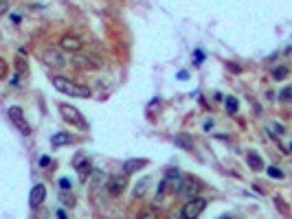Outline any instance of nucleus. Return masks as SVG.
I'll list each match as a JSON object with an SVG mask.
<instances>
[{"label":"nucleus","mask_w":292,"mask_h":219,"mask_svg":"<svg viewBox=\"0 0 292 219\" xmlns=\"http://www.w3.org/2000/svg\"><path fill=\"white\" fill-rule=\"evenodd\" d=\"M7 9H9V2L2 0V2H0V13H7Z\"/></svg>","instance_id":"nucleus-26"},{"label":"nucleus","mask_w":292,"mask_h":219,"mask_svg":"<svg viewBox=\"0 0 292 219\" xmlns=\"http://www.w3.org/2000/svg\"><path fill=\"white\" fill-rule=\"evenodd\" d=\"M11 22H14V24H20V22H22L20 13H11Z\"/></svg>","instance_id":"nucleus-25"},{"label":"nucleus","mask_w":292,"mask_h":219,"mask_svg":"<svg viewBox=\"0 0 292 219\" xmlns=\"http://www.w3.org/2000/svg\"><path fill=\"white\" fill-rule=\"evenodd\" d=\"M204 59V53L202 51H195V61H198V64H200V61H202Z\"/></svg>","instance_id":"nucleus-29"},{"label":"nucleus","mask_w":292,"mask_h":219,"mask_svg":"<svg viewBox=\"0 0 292 219\" xmlns=\"http://www.w3.org/2000/svg\"><path fill=\"white\" fill-rule=\"evenodd\" d=\"M145 164H147L145 158H132V160L123 162V173H125V175H130V173H134V171L143 169Z\"/></svg>","instance_id":"nucleus-12"},{"label":"nucleus","mask_w":292,"mask_h":219,"mask_svg":"<svg viewBox=\"0 0 292 219\" xmlns=\"http://www.w3.org/2000/svg\"><path fill=\"white\" fill-rule=\"evenodd\" d=\"M7 116H9V121L14 123V125L18 127V129L22 131V134H31V127H29L27 118H24L22 108H18V105H14V108H9V110H7Z\"/></svg>","instance_id":"nucleus-6"},{"label":"nucleus","mask_w":292,"mask_h":219,"mask_svg":"<svg viewBox=\"0 0 292 219\" xmlns=\"http://www.w3.org/2000/svg\"><path fill=\"white\" fill-rule=\"evenodd\" d=\"M211 127H213V121H207V123H204V131H209Z\"/></svg>","instance_id":"nucleus-30"},{"label":"nucleus","mask_w":292,"mask_h":219,"mask_svg":"<svg viewBox=\"0 0 292 219\" xmlns=\"http://www.w3.org/2000/svg\"><path fill=\"white\" fill-rule=\"evenodd\" d=\"M224 105H226V110H229L231 114H235V112H237V108H239V103H237V99H235V96H226Z\"/></svg>","instance_id":"nucleus-18"},{"label":"nucleus","mask_w":292,"mask_h":219,"mask_svg":"<svg viewBox=\"0 0 292 219\" xmlns=\"http://www.w3.org/2000/svg\"><path fill=\"white\" fill-rule=\"evenodd\" d=\"M51 164V158L49 156H42L40 158V166H49Z\"/></svg>","instance_id":"nucleus-24"},{"label":"nucleus","mask_w":292,"mask_h":219,"mask_svg":"<svg viewBox=\"0 0 292 219\" xmlns=\"http://www.w3.org/2000/svg\"><path fill=\"white\" fill-rule=\"evenodd\" d=\"M169 219H182V217H176V213H174V215H172V217H169Z\"/></svg>","instance_id":"nucleus-33"},{"label":"nucleus","mask_w":292,"mask_h":219,"mask_svg":"<svg viewBox=\"0 0 292 219\" xmlns=\"http://www.w3.org/2000/svg\"><path fill=\"white\" fill-rule=\"evenodd\" d=\"M125 188H128V175H125V173H117V175H112V178L106 182V191L110 193L112 197L123 195Z\"/></svg>","instance_id":"nucleus-5"},{"label":"nucleus","mask_w":292,"mask_h":219,"mask_svg":"<svg viewBox=\"0 0 292 219\" xmlns=\"http://www.w3.org/2000/svg\"><path fill=\"white\" fill-rule=\"evenodd\" d=\"M58 219H68V217H66V213H64V210H58Z\"/></svg>","instance_id":"nucleus-31"},{"label":"nucleus","mask_w":292,"mask_h":219,"mask_svg":"<svg viewBox=\"0 0 292 219\" xmlns=\"http://www.w3.org/2000/svg\"><path fill=\"white\" fill-rule=\"evenodd\" d=\"M145 188H147V180H143L141 184L136 186V191H134V197H138V195H143L145 193Z\"/></svg>","instance_id":"nucleus-22"},{"label":"nucleus","mask_w":292,"mask_h":219,"mask_svg":"<svg viewBox=\"0 0 292 219\" xmlns=\"http://www.w3.org/2000/svg\"><path fill=\"white\" fill-rule=\"evenodd\" d=\"M59 114H62L64 121L71 123L73 127H77V129H81V131L88 129V123H86V118L81 116V112L75 108V105H71V103H59Z\"/></svg>","instance_id":"nucleus-2"},{"label":"nucleus","mask_w":292,"mask_h":219,"mask_svg":"<svg viewBox=\"0 0 292 219\" xmlns=\"http://www.w3.org/2000/svg\"><path fill=\"white\" fill-rule=\"evenodd\" d=\"M51 83H53V88L58 92H62V94H71V96H77V99H90V96H93L90 88L79 86V83L62 77V74H51Z\"/></svg>","instance_id":"nucleus-1"},{"label":"nucleus","mask_w":292,"mask_h":219,"mask_svg":"<svg viewBox=\"0 0 292 219\" xmlns=\"http://www.w3.org/2000/svg\"><path fill=\"white\" fill-rule=\"evenodd\" d=\"M103 182H106V175H103V171L101 169H95L93 175H90V193H97L99 186H101Z\"/></svg>","instance_id":"nucleus-13"},{"label":"nucleus","mask_w":292,"mask_h":219,"mask_svg":"<svg viewBox=\"0 0 292 219\" xmlns=\"http://www.w3.org/2000/svg\"><path fill=\"white\" fill-rule=\"evenodd\" d=\"M64 204H75V200H73V195H64Z\"/></svg>","instance_id":"nucleus-28"},{"label":"nucleus","mask_w":292,"mask_h":219,"mask_svg":"<svg viewBox=\"0 0 292 219\" xmlns=\"http://www.w3.org/2000/svg\"><path fill=\"white\" fill-rule=\"evenodd\" d=\"M73 64L81 70H95V68H101L103 59L99 55H95V53H75Z\"/></svg>","instance_id":"nucleus-3"},{"label":"nucleus","mask_w":292,"mask_h":219,"mask_svg":"<svg viewBox=\"0 0 292 219\" xmlns=\"http://www.w3.org/2000/svg\"><path fill=\"white\" fill-rule=\"evenodd\" d=\"M73 143V136L66 134V131H58V134L51 136V145L55 147H64V145H71Z\"/></svg>","instance_id":"nucleus-14"},{"label":"nucleus","mask_w":292,"mask_h":219,"mask_svg":"<svg viewBox=\"0 0 292 219\" xmlns=\"http://www.w3.org/2000/svg\"><path fill=\"white\" fill-rule=\"evenodd\" d=\"M220 219H233V217H231V215H222Z\"/></svg>","instance_id":"nucleus-32"},{"label":"nucleus","mask_w":292,"mask_h":219,"mask_svg":"<svg viewBox=\"0 0 292 219\" xmlns=\"http://www.w3.org/2000/svg\"><path fill=\"white\" fill-rule=\"evenodd\" d=\"M207 208V200L204 197H194V200H187L185 206L180 210L182 219H198L202 215V210Z\"/></svg>","instance_id":"nucleus-4"},{"label":"nucleus","mask_w":292,"mask_h":219,"mask_svg":"<svg viewBox=\"0 0 292 219\" xmlns=\"http://www.w3.org/2000/svg\"><path fill=\"white\" fill-rule=\"evenodd\" d=\"M176 145H180L182 149H191V145H194V140H191L187 134H178V136H176Z\"/></svg>","instance_id":"nucleus-17"},{"label":"nucleus","mask_w":292,"mask_h":219,"mask_svg":"<svg viewBox=\"0 0 292 219\" xmlns=\"http://www.w3.org/2000/svg\"><path fill=\"white\" fill-rule=\"evenodd\" d=\"M44 61L49 66H53V68H62V66H66V59L62 57V53L59 51H44Z\"/></svg>","instance_id":"nucleus-10"},{"label":"nucleus","mask_w":292,"mask_h":219,"mask_svg":"<svg viewBox=\"0 0 292 219\" xmlns=\"http://www.w3.org/2000/svg\"><path fill=\"white\" fill-rule=\"evenodd\" d=\"M158 208L156 206H147V208H143L141 213L136 215V219H158Z\"/></svg>","instance_id":"nucleus-16"},{"label":"nucleus","mask_w":292,"mask_h":219,"mask_svg":"<svg viewBox=\"0 0 292 219\" xmlns=\"http://www.w3.org/2000/svg\"><path fill=\"white\" fill-rule=\"evenodd\" d=\"M44 197H46V186L44 184H36V186L31 188V206L33 208H38V206H42V201H44Z\"/></svg>","instance_id":"nucleus-11"},{"label":"nucleus","mask_w":292,"mask_h":219,"mask_svg":"<svg viewBox=\"0 0 292 219\" xmlns=\"http://www.w3.org/2000/svg\"><path fill=\"white\" fill-rule=\"evenodd\" d=\"M279 99H281V101H292V86L283 88L281 94H279Z\"/></svg>","instance_id":"nucleus-21"},{"label":"nucleus","mask_w":292,"mask_h":219,"mask_svg":"<svg viewBox=\"0 0 292 219\" xmlns=\"http://www.w3.org/2000/svg\"><path fill=\"white\" fill-rule=\"evenodd\" d=\"M59 48L75 55V53H81V48H84V42H81L77 35L66 33V35H62V37H59Z\"/></svg>","instance_id":"nucleus-7"},{"label":"nucleus","mask_w":292,"mask_h":219,"mask_svg":"<svg viewBox=\"0 0 292 219\" xmlns=\"http://www.w3.org/2000/svg\"><path fill=\"white\" fill-rule=\"evenodd\" d=\"M246 162H248V166H251L253 171H261V169H264V164H261V158L257 156L255 151H246Z\"/></svg>","instance_id":"nucleus-15"},{"label":"nucleus","mask_w":292,"mask_h":219,"mask_svg":"<svg viewBox=\"0 0 292 219\" xmlns=\"http://www.w3.org/2000/svg\"><path fill=\"white\" fill-rule=\"evenodd\" d=\"M73 166L79 171V178L81 180H90V175H93V171H95V169H90V160L84 156V153H77Z\"/></svg>","instance_id":"nucleus-9"},{"label":"nucleus","mask_w":292,"mask_h":219,"mask_svg":"<svg viewBox=\"0 0 292 219\" xmlns=\"http://www.w3.org/2000/svg\"><path fill=\"white\" fill-rule=\"evenodd\" d=\"M273 77L277 79V81H281V79L288 77V66H277V68L273 70Z\"/></svg>","instance_id":"nucleus-19"},{"label":"nucleus","mask_w":292,"mask_h":219,"mask_svg":"<svg viewBox=\"0 0 292 219\" xmlns=\"http://www.w3.org/2000/svg\"><path fill=\"white\" fill-rule=\"evenodd\" d=\"M200 191H202V182H200L198 178H185L178 193H180L182 197H189V200H194V197H198Z\"/></svg>","instance_id":"nucleus-8"},{"label":"nucleus","mask_w":292,"mask_h":219,"mask_svg":"<svg viewBox=\"0 0 292 219\" xmlns=\"http://www.w3.org/2000/svg\"><path fill=\"white\" fill-rule=\"evenodd\" d=\"M274 134H283V131H286V129H283V125H279V123H274Z\"/></svg>","instance_id":"nucleus-27"},{"label":"nucleus","mask_w":292,"mask_h":219,"mask_svg":"<svg viewBox=\"0 0 292 219\" xmlns=\"http://www.w3.org/2000/svg\"><path fill=\"white\" fill-rule=\"evenodd\" d=\"M290 151H292V143H290Z\"/></svg>","instance_id":"nucleus-34"},{"label":"nucleus","mask_w":292,"mask_h":219,"mask_svg":"<svg viewBox=\"0 0 292 219\" xmlns=\"http://www.w3.org/2000/svg\"><path fill=\"white\" fill-rule=\"evenodd\" d=\"M59 186H62L64 191H68V188H71V180H68V178H59Z\"/></svg>","instance_id":"nucleus-23"},{"label":"nucleus","mask_w":292,"mask_h":219,"mask_svg":"<svg viewBox=\"0 0 292 219\" xmlns=\"http://www.w3.org/2000/svg\"><path fill=\"white\" fill-rule=\"evenodd\" d=\"M266 173H268L270 178H274V180H281L283 178V171L277 169V166H268V169H266Z\"/></svg>","instance_id":"nucleus-20"}]
</instances>
